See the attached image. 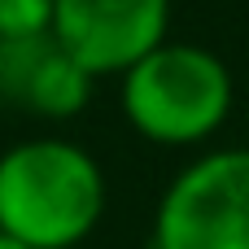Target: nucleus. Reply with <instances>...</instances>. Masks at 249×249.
Listing matches in <instances>:
<instances>
[{
  "label": "nucleus",
  "mask_w": 249,
  "mask_h": 249,
  "mask_svg": "<svg viewBox=\"0 0 249 249\" xmlns=\"http://www.w3.org/2000/svg\"><path fill=\"white\" fill-rule=\"evenodd\" d=\"M92 92H96V79L70 53H61L57 39H48L35 70H31V83H26L18 109L31 118H44V123H66V118H79L88 109Z\"/></svg>",
  "instance_id": "obj_5"
},
{
  "label": "nucleus",
  "mask_w": 249,
  "mask_h": 249,
  "mask_svg": "<svg viewBox=\"0 0 249 249\" xmlns=\"http://www.w3.org/2000/svg\"><path fill=\"white\" fill-rule=\"evenodd\" d=\"M0 249H31V245H22L18 236H9V232H0Z\"/></svg>",
  "instance_id": "obj_7"
},
{
  "label": "nucleus",
  "mask_w": 249,
  "mask_h": 249,
  "mask_svg": "<svg viewBox=\"0 0 249 249\" xmlns=\"http://www.w3.org/2000/svg\"><path fill=\"white\" fill-rule=\"evenodd\" d=\"M175 0H53V39L96 83L171 39Z\"/></svg>",
  "instance_id": "obj_4"
},
{
  "label": "nucleus",
  "mask_w": 249,
  "mask_h": 249,
  "mask_svg": "<svg viewBox=\"0 0 249 249\" xmlns=\"http://www.w3.org/2000/svg\"><path fill=\"white\" fill-rule=\"evenodd\" d=\"M153 249H249V144H210L162 188Z\"/></svg>",
  "instance_id": "obj_3"
},
{
  "label": "nucleus",
  "mask_w": 249,
  "mask_h": 249,
  "mask_svg": "<svg viewBox=\"0 0 249 249\" xmlns=\"http://www.w3.org/2000/svg\"><path fill=\"white\" fill-rule=\"evenodd\" d=\"M236 105L228 61L193 39H162L118 74L123 123L153 149H210Z\"/></svg>",
  "instance_id": "obj_2"
},
{
  "label": "nucleus",
  "mask_w": 249,
  "mask_h": 249,
  "mask_svg": "<svg viewBox=\"0 0 249 249\" xmlns=\"http://www.w3.org/2000/svg\"><path fill=\"white\" fill-rule=\"evenodd\" d=\"M53 35V0H0V39Z\"/></svg>",
  "instance_id": "obj_6"
},
{
  "label": "nucleus",
  "mask_w": 249,
  "mask_h": 249,
  "mask_svg": "<svg viewBox=\"0 0 249 249\" xmlns=\"http://www.w3.org/2000/svg\"><path fill=\"white\" fill-rule=\"evenodd\" d=\"M101 162L66 136H31L0 153V232L31 249H79L105 219Z\"/></svg>",
  "instance_id": "obj_1"
}]
</instances>
